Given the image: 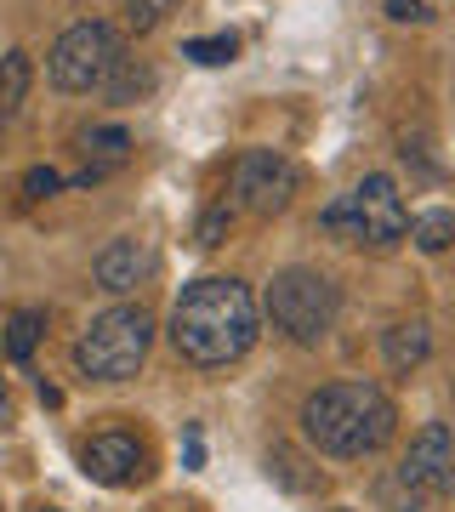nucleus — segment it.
I'll list each match as a JSON object with an SVG mask.
<instances>
[{
    "label": "nucleus",
    "mask_w": 455,
    "mask_h": 512,
    "mask_svg": "<svg viewBox=\"0 0 455 512\" xmlns=\"http://www.w3.org/2000/svg\"><path fill=\"white\" fill-rule=\"evenodd\" d=\"M262 336V302L251 296L245 279L205 274L182 285L177 308H171V348L200 370H222L245 359Z\"/></svg>",
    "instance_id": "nucleus-1"
},
{
    "label": "nucleus",
    "mask_w": 455,
    "mask_h": 512,
    "mask_svg": "<svg viewBox=\"0 0 455 512\" xmlns=\"http://www.w3.org/2000/svg\"><path fill=\"white\" fill-rule=\"evenodd\" d=\"M399 433V404L376 382H325L302 399V439L330 461H364Z\"/></svg>",
    "instance_id": "nucleus-2"
},
{
    "label": "nucleus",
    "mask_w": 455,
    "mask_h": 512,
    "mask_svg": "<svg viewBox=\"0 0 455 512\" xmlns=\"http://www.w3.org/2000/svg\"><path fill=\"white\" fill-rule=\"evenodd\" d=\"M387 512H427L438 501L455 495V433L450 421H427L410 450L399 456V467L376 484Z\"/></svg>",
    "instance_id": "nucleus-3"
},
{
    "label": "nucleus",
    "mask_w": 455,
    "mask_h": 512,
    "mask_svg": "<svg viewBox=\"0 0 455 512\" xmlns=\"http://www.w3.org/2000/svg\"><path fill=\"white\" fill-rule=\"evenodd\" d=\"M154 348V313L143 302H120V308L97 313L80 342H74V370L91 382H131Z\"/></svg>",
    "instance_id": "nucleus-4"
},
{
    "label": "nucleus",
    "mask_w": 455,
    "mask_h": 512,
    "mask_svg": "<svg viewBox=\"0 0 455 512\" xmlns=\"http://www.w3.org/2000/svg\"><path fill=\"white\" fill-rule=\"evenodd\" d=\"M319 228L342 245H370V251H387L410 234V211H404V194L387 171H370L364 183H353L342 200H330L319 211Z\"/></svg>",
    "instance_id": "nucleus-5"
},
{
    "label": "nucleus",
    "mask_w": 455,
    "mask_h": 512,
    "mask_svg": "<svg viewBox=\"0 0 455 512\" xmlns=\"http://www.w3.org/2000/svg\"><path fill=\"white\" fill-rule=\"evenodd\" d=\"M262 313L273 319L279 336H291L296 348H313V342L330 336L336 313H342V296H336L330 274H319V268H279L268 296H262Z\"/></svg>",
    "instance_id": "nucleus-6"
},
{
    "label": "nucleus",
    "mask_w": 455,
    "mask_h": 512,
    "mask_svg": "<svg viewBox=\"0 0 455 512\" xmlns=\"http://www.w3.org/2000/svg\"><path fill=\"white\" fill-rule=\"evenodd\" d=\"M126 63V46L114 35L109 23H74L63 35L52 40V52H46V74H52L57 92H109V80L120 74Z\"/></svg>",
    "instance_id": "nucleus-7"
},
{
    "label": "nucleus",
    "mask_w": 455,
    "mask_h": 512,
    "mask_svg": "<svg viewBox=\"0 0 455 512\" xmlns=\"http://www.w3.org/2000/svg\"><path fill=\"white\" fill-rule=\"evenodd\" d=\"M302 188V171H296L291 154L279 148H245L234 165V205L251 211V217H279L285 205L296 200Z\"/></svg>",
    "instance_id": "nucleus-8"
},
{
    "label": "nucleus",
    "mask_w": 455,
    "mask_h": 512,
    "mask_svg": "<svg viewBox=\"0 0 455 512\" xmlns=\"http://www.w3.org/2000/svg\"><path fill=\"white\" fill-rule=\"evenodd\" d=\"M80 467L86 478L109 484V490H126L137 478H148V450L137 433H97V439L80 444Z\"/></svg>",
    "instance_id": "nucleus-9"
},
{
    "label": "nucleus",
    "mask_w": 455,
    "mask_h": 512,
    "mask_svg": "<svg viewBox=\"0 0 455 512\" xmlns=\"http://www.w3.org/2000/svg\"><path fill=\"white\" fill-rule=\"evenodd\" d=\"M148 274H154V245H148V239H137V234L114 239L109 251L91 262V279H97V285H103L109 296L137 291V285H143Z\"/></svg>",
    "instance_id": "nucleus-10"
},
{
    "label": "nucleus",
    "mask_w": 455,
    "mask_h": 512,
    "mask_svg": "<svg viewBox=\"0 0 455 512\" xmlns=\"http://www.w3.org/2000/svg\"><path fill=\"white\" fill-rule=\"evenodd\" d=\"M80 148H86V171H80L74 183L91 188V183H103L109 171H120V165L131 160V131H120V126H91V131H80Z\"/></svg>",
    "instance_id": "nucleus-11"
},
{
    "label": "nucleus",
    "mask_w": 455,
    "mask_h": 512,
    "mask_svg": "<svg viewBox=\"0 0 455 512\" xmlns=\"http://www.w3.org/2000/svg\"><path fill=\"white\" fill-rule=\"evenodd\" d=\"M427 353H433V330H427V319H399V325L382 330V359H387V370L410 376L416 365H427Z\"/></svg>",
    "instance_id": "nucleus-12"
},
{
    "label": "nucleus",
    "mask_w": 455,
    "mask_h": 512,
    "mask_svg": "<svg viewBox=\"0 0 455 512\" xmlns=\"http://www.w3.org/2000/svg\"><path fill=\"white\" fill-rule=\"evenodd\" d=\"M29 80H35V63H29L23 52L0 57V126L18 120V109L29 103Z\"/></svg>",
    "instance_id": "nucleus-13"
},
{
    "label": "nucleus",
    "mask_w": 455,
    "mask_h": 512,
    "mask_svg": "<svg viewBox=\"0 0 455 512\" xmlns=\"http://www.w3.org/2000/svg\"><path fill=\"white\" fill-rule=\"evenodd\" d=\"M40 336H46V308H18L12 319H6V336H0V348H6V359H35Z\"/></svg>",
    "instance_id": "nucleus-14"
},
{
    "label": "nucleus",
    "mask_w": 455,
    "mask_h": 512,
    "mask_svg": "<svg viewBox=\"0 0 455 512\" xmlns=\"http://www.w3.org/2000/svg\"><path fill=\"white\" fill-rule=\"evenodd\" d=\"M410 239H416V251L438 256L455 245V211H421V217H410Z\"/></svg>",
    "instance_id": "nucleus-15"
},
{
    "label": "nucleus",
    "mask_w": 455,
    "mask_h": 512,
    "mask_svg": "<svg viewBox=\"0 0 455 512\" xmlns=\"http://www.w3.org/2000/svg\"><path fill=\"white\" fill-rule=\"evenodd\" d=\"M234 52H239L234 35H200V40H188V46H182V57H194V63H205V69L234 63Z\"/></svg>",
    "instance_id": "nucleus-16"
},
{
    "label": "nucleus",
    "mask_w": 455,
    "mask_h": 512,
    "mask_svg": "<svg viewBox=\"0 0 455 512\" xmlns=\"http://www.w3.org/2000/svg\"><path fill=\"white\" fill-rule=\"evenodd\" d=\"M177 12V0H126V23L137 29V35H148V29H160L165 18Z\"/></svg>",
    "instance_id": "nucleus-17"
},
{
    "label": "nucleus",
    "mask_w": 455,
    "mask_h": 512,
    "mask_svg": "<svg viewBox=\"0 0 455 512\" xmlns=\"http://www.w3.org/2000/svg\"><path fill=\"white\" fill-rule=\"evenodd\" d=\"M57 188H63V177H57L52 165H29V171H23V194H29V200H52Z\"/></svg>",
    "instance_id": "nucleus-18"
},
{
    "label": "nucleus",
    "mask_w": 455,
    "mask_h": 512,
    "mask_svg": "<svg viewBox=\"0 0 455 512\" xmlns=\"http://www.w3.org/2000/svg\"><path fill=\"white\" fill-rule=\"evenodd\" d=\"M228 222H234V211H228V205H211V211H205V222H200V245H222Z\"/></svg>",
    "instance_id": "nucleus-19"
},
{
    "label": "nucleus",
    "mask_w": 455,
    "mask_h": 512,
    "mask_svg": "<svg viewBox=\"0 0 455 512\" xmlns=\"http://www.w3.org/2000/svg\"><path fill=\"white\" fill-rule=\"evenodd\" d=\"M387 18L393 23H427L433 12H427V0H387Z\"/></svg>",
    "instance_id": "nucleus-20"
},
{
    "label": "nucleus",
    "mask_w": 455,
    "mask_h": 512,
    "mask_svg": "<svg viewBox=\"0 0 455 512\" xmlns=\"http://www.w3.org/2000/svg\"><path fill=\"white\" fill-rule=\"evenodd\" d=\"M12 421V399H6V387H0V427Z\"/></svg>",
    "instance_id": "nucleus-21"
},
{
    "label": "nucleus",
    "mask_w": 455,
    "mask_h": 512,
    "mask_svg": "<svg viewBox=\"0 0 455 512\" xmlns=\"http://www.w3.org/2000/svg\"><path fill=\"white\" fill-rule=\"evenodd\" d=\"M40 512H57V507H40Z\"/></svg>",
    "instance_id": "nucleus-22"
},
{
    "label": "nucleus",
    "mask_w": 455,
    "mask_h": 512,
    "mask_svg": "<svg viewBox=\"0 0 455 512\" xmlns=\"http://www.w3.org/2000/svg\"><path fill=\"white\" fill-rule=\"evenodd\" d=\"M336 512H347V507H336Z\"/></svg>",
    "instance_id": "nucleus-23"
}]
</instances>
